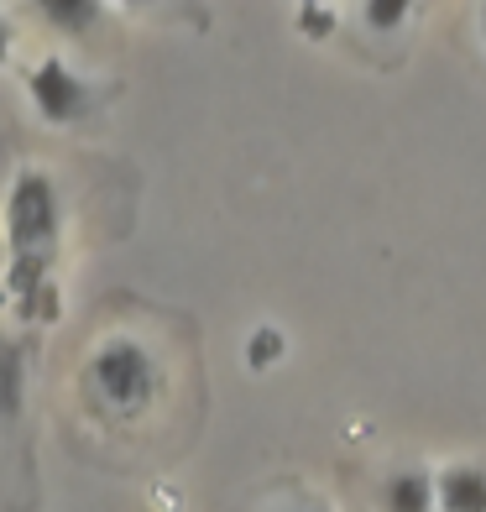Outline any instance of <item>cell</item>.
Listing matches in <instances>:
<instances>
[{
	"label": "cell",
	"instance_id": "14",
	"mask_svg": "<svg viewBox=\"0 0 486 512\" xmlns=\"http://www.w3.org/2000/svg\"><path fill=\"white\" fill-rule=\"evenodd\" d=\"M131 6H142V0H131Z\"/></svg>",
	"mask_w": 486,
	"mask_h": 512
},
{
	"label": "cell",
	"instance_id": "6",
	"mask_svg": "<svg viewBox=\"0 0 486 512\" xmlns=\"http://www.w3.org/2000/svg\"><path fill=\"white\" fill-rule=\"evenodd\" d=\"M37 6L58 32H89L100 16V0H37Z\"/></svg>",
	"mask_w": 486,
	"mask_h": 512
},
{
	"label": "cell",
	"instance_id": "8",
	"mask_svg": "<svg viewBox=\"0 0 486 512\" xmlns=\"http://www.w3.org/2000/svg\"><path fill=\"white\" fill-rule=\"evenodd\" d=\"M408 6L413 0H366V21H372L377 32H392V27H403Z\"/></svg>",
	"mask_w": 486,
	"mask_h": 512
},
{
	"label": "cell",
	"instance_id": "10",
	"mask_svg": "<svg viewBox=\"0 0 486 512\" xmlns=\"http://www.w3.org/2000/svg\"><path fill=\"white\" fill-rule=\"evenodd\" d=\"M304 27L314 37H324V32H330V11H304Z\"/></svg>",
	"mask_w": 486,
	"mask_h": 512
},
{
	"label": "cell",
	"instance_id": "12",
	"mask_svg": "<svg viewBox=\"0 0 486 512\" xmlns=\"http://www.w3.org/2000/svg\"><path fill=\"white\" fill-rule=\"evenodd\" d=\"M304 512H324V507H304Z\"/></svg>",
	"mask_w": 486,
	"mask_h": 512
},
{
	"label": "cell",
	"instance_id": "5",
	"mask_svg": "<svg viewBox=\"0 0 486 512\" xmlns=\"http://www.w3.org/2000/svg\"><path fill=\"white\" fill-rule=\"evenodd\" d=\"M434 481L424 471H398L382 486V512H434Z\"/></svg>",
	"mask_w": 486,
	"mask_h": 512
},
{
	"label": "cell",
	"instance_id": "7",
	"mask_svg": "<svg viewBox=\"0 0 486 512\" xmlns=\"http://www.w3.org/2000/svg\"><path fill=\"white\" fill-rule=\"evenodd\" d=\"M16 408H21V351L0 345V413L16 418Z\"/></svg>",
	"mask_w": 486,
	"mask_h": 512
},
{
	"label": "cell",
	"instance_id": "3",
	"mask_svg": "<svg viewBox=\"0 0 486 512\" xmlns=\"http://www.w3.org/2000/svg\"><path fill=\"white\" fill-rule=\"evenodd\" d=\"M32 100H37V110L48 115V121L63 126V121H79L89 95H84V84L63 68V58H48V63L32 74Z\"/></svg>",
	"mask_w": 486,
	"mask_h": 512
},
{
	"label": "cell",
	"instance_id": "13",
	"mask_svg": "<svg viewBox=\"0 0 486 512\" xmlns=\"http://www.w3.org/2000/svg\"><path fill=\"white\" fill-rule=\"evenodd\" d=\"M481 21H486V6H481Z\"/></svg>",
	"mask_w": 486,
	"mask_h": 512
},
{
	"label": "cell",
	"instance_id": "11",
	"mask_svg": "<svg viewBox=\"0 0 486 512\" xmlns=\"http://www.w3.org/2000/svg\"><path fill=\"white\" fill-rule=\"evenodd\" d=\"M0 58H6V27H0Z\"/></svg>",
	"mask_w": 486,
	"mask_h": 512
},
{
	"label": "cell",
	"instance_id": "2",
	"mask_svg": "<svg viewBox=\"0 0 486 512\" xmlns=\"http://www.w3.org/2000/svg\"><path fill=\"white\" fill-rule=\"evenodd\" d=\"M11 246L21 256H32L37 246H48L53 241V230H58V204H53V189H48V178L42 173H27L16 183V194H11Z\"/></svg>",
	"mask_w": 486,
	"mask_h": 512
},
{
	"label": "cell",
	"instance_id": "1",
	"mask_svg": "<svg viewBox=\"0 0 486 512\" xmlns=\"http://www.w3.org/2000/svg\"><path fill=\"white\" fill-rule=\"evenodd\" d=\"M95 387L115 408H142L152 398V387H157L152 356L136 340H110L105 351L95 356Z\"/></svg>",
	"mask_w": 486,
	"mask_h": 512
},
{
	"label": "cell",
	"instance_id": "9",
	"mask_svg": "<svg viewBox=\"0 0 486 512\" xmlns=\"http://www.w3.org/2000/svg\"><path fill=\"white\" fill-rule=\"evenodd\" d=\"M277 356H283V335H277V330H257V335H251V345H246L251 366H272Z\"/></svg>",
	"mask_w": 486,
	"mask_h": 512
},
{
	"label": "cell",
	"instance_id": "4",
	"mask_svg": "<svg viewBox=\"0 0 486 512\" xmlns=\"http://www.w3.org/2000/svg\"><path fill=\"white\" fill-rule=\"evenodd\" d=\"M439 512H486V465H445L434 476Z\"/></svg>",
	"mask_w": 486,
	"mask_h": 512
}]
</instances>
